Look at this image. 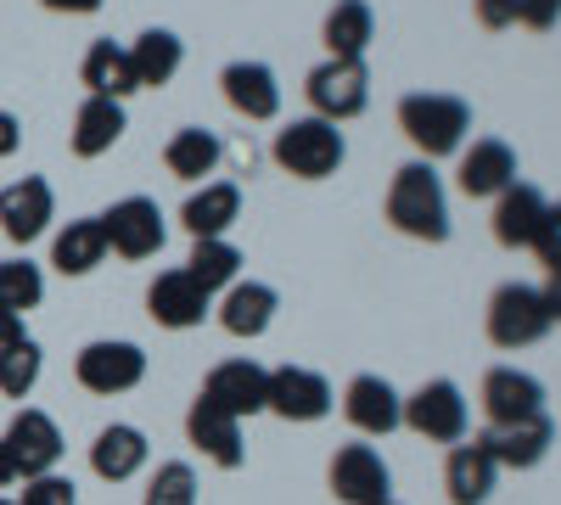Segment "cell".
Returning <instances> with one entry per match:
<instances>
[{"label":"cell","instance_id":"8","mask_svg":"<svg viewBox=\"0 0 561 505\" xmlns=\"http://www.w3.org/2000/svg\"><path fill=\"white\" fill-rule=\"evenodd\" d=\"M332 494L343 505H382L393 500V472L370 444H343L332 455Z\"/></svg>","mask_w":561,"mask_h":505},{"label":"cell","instance_id":"30","mask_svg":"<svg viewBox=\"0 0 561 505\" xmlns=\"http://www.w3.org/2000/svg\"><path fill=\"white\" fill-rule=\"evenodd\" d=\"M219 158H225V147H219V135L214 129H174L169 135V147H163V163H169V174H180V180H203V174H214L219 169Z\"/></svg>","mask_w":561,"mask_h":505},{"label":"cell","instance_id":"32","mask_svg":"<svg viewBox=\"0 0 561 505\" xmlns=\"http://www.w3.org/2000/svg\"><path fill=\"white\" fill-rule=\"evenodd\" d=\"M237 269H242V253L230 248L225 237H214V242H197L192 248V259H185V275H192V282L214 298L219 287H230L237 282Z\"/></svg>","mask_w":561,"mask_h":505},{"label":"cell","instance_id":"2","mask_svg":"<svg viewBox=\"0 0 561 505\" xmlns=\"http://www.w3.org/2000/svg\"><path fill=\"white\" fill-rule=\"evenodd\" d=\"M399 129L410 135L415 152L427 158H449L460 152L466 129H472V107H466L460 96H438V90H415V96L399 102Z\"/></svg>","mask_w":561,"mask_h":505},{"label":"cell","instance_id":"4","mask_svg":"<svg viewBox=\"0 0 561 505\" xmlns=\"http://www.w3.org/2000/svg\"><path fill=\"white\" fill-rule=\"evenodd\" d=\"M550 326H556V320H550L539 287L505 282V287L489 298V337H494L500 348H534Z\"/></svg>","mask_w":561,"mask_h":505},{"label":"cell","instance_id":"35","mask_svg":"<svg viewBox=\"0 0 561 505\" xmlns=\"http://www.w3.org/2000/svg\"><path fill=\"white\" fill-rule=\"evenodd\" d=\"M147 505H197V472L185 461H163L147 483Z\"/></svg>","mask_w":561,"mask_h":505},{"label":"cell","instance_id":"19","mask_svg":"<svg viewBox=\"0 0 561 505\" xmlns=\"http://www.w3.org/2000/svg\"><path fill=\"white\" fill-rule=\"evenodd\" d=\"M545 192L539 186H505L500 197H494V242L500 248H534V237H539V219H545Z\"/></svg>","mask_w":561,"mask_h":505},{"label":"cell","instance_id":"11","mask_svg":"<svg viewBox=\"0 0 561 505\" xmlns=\"http://www.w3.org/2000/svg\"><path fill=\"white\" fill-rule=\"evenodd\" d=\"M332 382H325L320 371H304V365H280V371H270V399L264 410H275V416L287 422H320L325 410H332Z\"/></svg>","mask_w":561,"mask_h":505},{"label":"cell","instance_id":"14","mask_svg":"<svg viewBox=\"0 0 561 505\" xmlns=\"http://www.w3.org/2000/svg\"><path fill=\"white\" fill-rule=\"evenodd\" d=\"M478 444L494 455V467L528 472V467H539L545 455H550V444H556V422L539 410V416H528V422H511V427H483V433H478Z\"/></svg>","mask_w":561,"mask_h":505},{"label":"cell","instance_id":"33","mask_svg":"<svg viewBox=\"0 0 561 505\" xmlns=\"http://www.w3.org/2000/svg\"><path fill=\"white\" fill-rule=\"evenodd\" d=\"M39 298H45L39 264H28V259H0V303H7L12 314H28V309H39Z\"/></svg>","mask_w":561,"mask_h":505},{"label":"cell","instance_id":"39","mask_svg":"<svg viewBox=\"0 0 561 505\" xmlns=\"http://www.w3.org/2000/svg\"><path fill=\"white\" fill-rule=\"evenodd\" d=\"M517 7L523 0H478V23L483 28H511L517 23Z\"/></svg>","mask_w":561,"mask_h":505},{"label":"cell","instance_id":"21","mask_svg":"<svg viewBox=\"0 0 561 505\" xmlns=\"http://www.w3.org/2000/svg\"><path fill=\"white\" fill-rule=\"evenodd\" d=\"M219 84H225V102L237 107L242 118H253V124L280 113V84H275V73L264 62H230L219 73Z\"/></svg>","mask_w":561,"mask_h":505},{"label":"cell","instance_id":"9","mask_svg":"<svg viewBox=\"0 0 561 505\" xmlns=\"http://www.w3.org/2000/svg\"><path fill=\"white\" fill-rule=\"evenodd\" d=\"M102 231L118 259H152L163 248V214L152 197H124L102 214Z\"/></svg>","mask_w":561,"mask_h":505},{"label":"cell","instance_id":"6","mask_svg":"<svg viewBox=\"0 0 561 505\" xmlns=\"http://www.w3.org/2000/svg\"><path fill=\"white\" fill-rule=\"evenodd\" d=\"M73 377H79V388L113 399V393L140 388V377H147V354H140L135 343H113V337L84 343L79 359H73Z\"/></svg>","mask_w":561,"mask_h":505},{"label":"cell","instance_id":"27","mask_svg":"<svg viewBox=\"0 0 561 505\" xmlns=\"http://www.w3.org/2000/svg\"><path fill=\"white\" fill-rule=\"evenodd\" d=\"M118 135H124V102L84 96V107H79V118H73V158H102V152H113Z\"/></svg>","mask_w":561,"mask_h":505},{"label":"cell","instance_id":"28","mask_svg":"<svg viewBox=\"0 0 561 505\" xmlns=\"http://www.w3.org/2000/svg\"><path fill=\"white\" fill-rule=\"evenodd\" d=\"M107 259V231H102V214L96 219H68V231L51 242V264L62 275H90Z\"/></svg>","mask_w":561,"mask_h":505},{"label":"cell","instance_id":"17","mask_svg":"<svg viewBox=\"0 0 561 505\" xmlns=\"http://www.w3.org/2000/svg\"><path fill=\"white\" fill-rule=\"evenodd\" d=\"M147 314L158 320V326H169V332L203 326V314H208V292H203L185 269H163L158 282H152V292H147Z\"/></svg>","mask_w":561,"mask_h":505},{"label":"cell","instance_id":"12","mask_svg":"<svg viewBox=\"0 0 561 505\" xmlns=\"http://www.w3.org/2000/svg\"><path fill=\"white\" fill-rule=\"evenodd\" d=\"M51 214H57V197H51V180H39V174H23L0 192V231H7L12 242H23V248L34 237H45Z\"/></svg>","mask_w":561,"mask_h":505},{"label":"cell","instance_id":"31","mask_svg":"<svg viewBox=\"0 0 561 505\" xmlns=\"http://www.w3.org/2000/svg\"><path fill=\"white\" fill-rule=\"evenodd\" d=\"M180 57H185V45L180 34L169 28H147L135 45H129V62H135V84L147 90V84H169L180 73Z\"/></svg>","mask_w":561,"mask_h":505},{"label":"cell","instance_id":"7","mask_svg":"<svg viewBox=\"0 0 561 505\" xmlns=\"http://www.w3.org/2000/svg\"><path fill=\"white\" fill-rule=\"evenodd\" d=\"M404 427L427 444H460L466 438V399L449 377L438 382H421L410 399H404Z\"/></svg>","mask_w":561,"mask_h":505},{"label":"cell","instance_id":"44","mask_svg":"<svg viewBox=\"0 0 561 505\" xmlns=\"http://www.w3.org/2000/svg\"><path fill=\"white\" fill-rule=\"evenodd\" d=\"M18 478V467H12V455H7V438H0V489H7Z\"/></svg>","mask_w":561,"mask_h":505},{"label":"cell","instance_id":"1","mask_svg":"<svg viewBox=\"0 0 561 505\" xmlns=\"http://www.w3.org/2000/svg\"><path fill=\"white\" fill-rule=\"evenodd\" d=\"M388 219H393V231H404L415 242H444L449 237V203H444V186L427 163H404L393 174Z\"/></svg>","mask_w":561,"mask_h":505},{"label":"cell","instance_id":"5","mask_svg":"<svg viewBox=\"0 0 561 505\" xmlns=\"http://www.w3.org/2000/svg\"><path fill=\"white\" fill-rule=\"evenodd\" d=\"M304 90H309V102H314V118L343 124V118H359V113H365V102H370V73H365V62L325 57V62L304 79Z\"/></svg>","mask_w":561,"mask_h":505},{"label":"cell","instance_id":"42","mask_svg":"<svg viewBox=\"0 0 561 505\" xmlns=\"http://www.w3.org/2000/svg\"><path fill=\"white\" fill-rule=\"evenodd\" d=\"M539 292H545V309H550V320H561V269H550V282H545Z\"/></svg>","mask_w":561,"mask_h":505},{"label":"cell","instance_id":"13","mask_svg":"<svg viewBox=\"0 0 561 505\" xmlns=\"http://www.w3.org/2000/svg\"><path fill=\"white\" fill-rule=\"evenodd\" d=\"M545 410V388L539 377L517 371V365H494V371L483 377V416L489 427H511V422H528Z\"/></svg>","mask_w":561,"mask_h":505},{"label":"cell","instance_id":"18","mask_svg":"<svg viewBox=\"0 0 561 505\" xmlns=\"http://www.w3.org/2000/svg\"><path fill=\"white\" fill-rule=\"evenodd\" d=\"M343 416L370 433V438H382L393 427H404V399L388 388V377H354L348 393H343Z\"/></svg>","mask_w":561,"mask_h":505},{"label":"cell","instance_id":"22","mask_svg":"<svg viewBox=\"0 0 561 505\" xmlns=\"http://www.w3.org/2000/svg\"><path fill=\"white\" fill-rule=\"evenodd\" d=\"M505 186H517V152L505 141H472V152L460 158V192L466 197H500Z\"/></svg>","mask_w":561,"mask_h":505},{"label":"cell","instance_id":"26","mask_svg":"<svg viewBox=\"0 0 561 505\" xmlns=\"http://www.w3.org/2000/svg\"><path fill=\"white\" fill-rule=\"evenodd\" d=\"M79 79H84L90 96H107V102H124V96H135V90H140V84H135L129 51H124V45H113V39H96V45H90Z\"/></svg>","mask_w":561,"mask_h":505},{"label":"cell","instance_id":"23","mask_svg":"<svg viewBox=\"0 0 561 505\" xmlns=\"http://www.w3.org/2000/svg\"><path fill=\"white\" fill-rule=\"evenodd\" d=\"M237 214H242V192L230 186V180H208V186L180 208V225L197 242H214V237H225L230 225H237Z\"/></svg>","mask_w":561,"mask_h":505},{"label":"cell","instance_id":"24","mask_svg":"<svg viewBox=\"0 0 561 505\" xmlns=\"http://www.w3.org/2000/svg\"><path fill=\"white\" fill-rule=\"evenodd\" d=\"M275 287H264V282H230L225 287V303H219V326L230 332V337H259V332H270V320H275Z\"/></svg>","mask_w":561,"mask_h":505},{"label":"cell","instance_id":"16","mask_svg":"<svg viewBox=\"0 0 561 505\" xmlns=\"http://www.w3.org/2000/svg\"><path fill=\"white\" fill-rule=\"evenodd\" d=\"M185 433H192V444L208 455L214 467H225V472H237V467L248 461V449H242V422L230 416V410H219L214 399H197V404H192Z\"/></svg>","mask_w":561,"mask_h":505},{"label":"cell","instance_id":"10","mask_svg":"<svg viewBox=\"0 0 561 505\" xmlns=\"http://www.w3.org/2000/svg\"><path fill=\"white\" fill-rule=\"evenodd\" d=\"M7 455H12L18 478H45V472L62 461V433H57V422L45 416V410H18L12 427H7Z\"/></svg>","mask_w":561,"mask_h":505},{"label":"cell","instance_id":"20","mask_svg":"<svg viewBox=\"0 0 561 505\" xmlns=\"http://www.w3.org/2000/svg\"><path fill=\"white\" fill-rule=\"evenodd\" d=\"M494 455L472 438V444H455L449 449V461H444V489H449V505H483L494 494Z\"/></svg>","mask_w":561,"mask_h":505},{"label":"cell","instance_id":"37","mask_svg":"<svg viewBox=\"0 0 561 505\" xmlns=\"http://www.w3.org/2000/svg\"><path fill=\"white\" fill-rule=\"evenodd\" d=\"M534 253H539V264H545V269H561V203H550V208H545L539 237H534Z\"/></svg>","mask_w":561,"mask_h":505},{"label":"cell","instance_id":"25","mask_svg":"<svg viewBox=\"0 0 561 505\" xmlns=\"http://www.w3.org/2000/svg\"><path fill=\"white\" fill-rule=\"evenodd\" d=\"M90 467H96V478H107V483L135 478L140 467H147V433H140V427H124V422L102 427L96 444H90Z\"/></svg>","mask_w":561,"mask_h":505},{"label":"cell","instance_id":"46","mask_svg":"<svg viewBox=\"0 0 561 505\" xmlns=\"http://www.w3.org/2000/svg\"><path fill=\"white\" fill-rule=\"evenodd\" d=\"M382 505H399V500H382Z\"/></svg>","mask_w":561,"mask_h":505},{"label":"cell","instance_id":"45","mask_svg":"<svg viewBox=\"0 0 561 505\" xmlns=\"http://www.w3.org/2000/svg\"><path fill=\"white\" fill-rule=\"evenodd\" d=\"M0 505H18V500H0Z\"/></svg>","mask_w":561,"mask_h":505},{"label":"cell","instance_id":"43","mask_svg":"<svg viewBox=\"0 0 561 505\" xmlns=\"http://www.w3.org/2000/svg\"><path fill=\"white\" fill-rule=\"evenodd\" d=\"M39 7H51V12H96L102 0H39Z\"/></svg>","mask_w":561,"mask_h":505},{"label":"cell","instance_id":"38","mask_svg":"<svg viewBox=\"0 0 561 505\" xmlns=\"http://www.w3.org/2000/svg\"><path fill=\"white\" fill-rule=\"evenodd\" d=\"M556 18H561V0H523L517 7V23H528V28H556Z\"/></svg>","mask_w":561,"mask_h":505},{"label":"cell","instance_id":"41","mask_svg":"<svg viewBox=\"0 0 561 505\" xmlns=\"http://www.w3.org/2000/svg\"><path fill=\"white\" fill-rule=\"evenodd\" d=\"M18 337H28V332H23V314H12L7 303H0V348L18 343Z\"/></svg>","mask_w":561,"mask_h":505},{"label":"cell","instance_id":"15","mask_svg":"<svg viewBox=\"0 0 561 505\" xmlns=\"http://www.w3.org/2000/svg\"><path fill=\"white\" fill-rule=\"evenodd\" d=\"M203 399H214L219 410H230L237 422L242 416H259L264 399H270V371H264V365H253V359H225V365H214V371H208Z\"/></svg>","mask_w":561,"mask_h":505},{"label":"cell","instance_id":"3","mask_svg":"<svg viewBox=\"0 0 561 505\" xmlns=\"http://www.w3.org/2000/svg\"><path fill=\"white\" fill-rule=\"evenodd\" d=\"M348 158L343 147V129L337 124H325V118H293L287 129L275 135V163L298 174V180H325V174H337Z\"/></svg>","mask_w":561,"mask_h":505},{"label":"cell","instance_id":"34","mask_svg":"<svg viewBox=\"0 0 561 505\" xmlns=\"http://www.w3.org/2000/svg\"><path fill=\"white\" fill-rule=\"evenodd\" d=\"M39 343L34 337H18V343H7L0 348V393L7 399H23V393H34V382H39Z\"/></svg>","mask_w":561,"mask_h":505},{"label":"cell","instance_id":"36","mask_svg":"<svg viewBox=\"0 0 561 505\" xmlns=\"http://www.w3.org/2000/svg\"><path fill=\"white\" fill-rule=\"evenodd\" d=\"M18 505H79V494H73L68 478L45 472V478H28V483H23V500H18Z\"/></svg>","mask_w":561,"mask_h":505},{"label":"cell","instance_id":"29","mask_svg":"<svg viewBox=\"0 0 561 505\" xmlns=\"http://www.w3.org/2000/svg\"><path fill=\"white\" fill-rule=\"evenodd\" d=\"M370 34H377V18H370L365 0H337V7L325 12V51H332V57L365 62Z\"/></svg>","mask_w":561,"mask_h":505},{"label":"cell","instance_id":"40","mask_svg":"<svg viewBox=\"0 0 561 505\" xmlns=\"http://www.w3.org/2000/svg\"><path fill=\"white\" fill-rule=\"evenodd\" d=\"M18 141H23V124H18L7 107H0V158H12V152H18Z\"/></svg>","mask_w":561,"mask_h":505}]
</instances>
